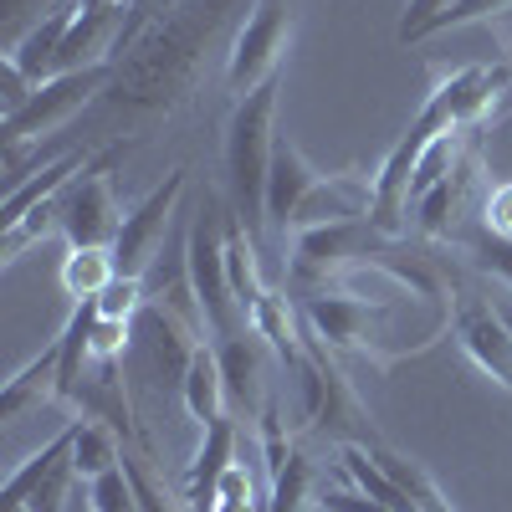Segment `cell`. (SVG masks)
I'll list each match as a JSON object with an SVG mask.
<instances>
[{"mask_svg":"<svg viewBox=\"0 0 512 512\" xmlns=\"http://www.w3.org/2000/svg\"><path fill=\"white\" fill-rule=\"evenodd\" d=\"M67 456H72V425H67V431H62L57 441H47L36 456H26V461L16 466V472H11V482H6V512L26 507V497H31L41 482H47V477L57 472V466H62Z\"/></svg>","mask_w":512,"mask_h":512,"instance_id":"19","label":"cell"},{"mask_svg":"<svg viewBox=\"0 0 512 512\" xmlns=\"http://www.w3.org/2000/svg\"><path fill=\"white\" fill-rule=\"evenodd\" d=\"M118 277V267H113V251H72L67 256V267H62V287H67V297H98L108 282Z\"/></svg>","mask_w":512,"mask_h":512,"instance_id":"21","label":"cell"},{"mask_svg":"<svg viewBox=\"0 0 512 512\" xmlns=\"http://www.w3.org/2000/svg\"><path fill=\"white\" fill-rule=\"evenodd\" d=\"M512 0H461V6H451L446 16H436L431 26H425V36L431 31H446V26H461V21H482V16H492V11H507Z\"/></svg>","mask_w":512,"mask_h":512,"instance_id":"26","label":"cell"},{"mask_svg":"<svg viewBox=\"0 0 512 512\" xmlns=\"http://www.w3.org/2000/svg\"><path fill=\"white\" fill-rule=\"evenodd\" d=\"M98 313H103V318L134 323V318L144 313V282H134V277H113V282L98 292Z\"/></svg>","mask_w":512,"mask_h":512,"instance_id":"23","label":"cell"},{"mask_svg":"<svg viewBox=\"0 0 512 512\" xmlns=\"http://www.w3.org/2000/svg\"><path fill=\"white\" fill-rule=\"evenodd\" d=\"M287 41H292V0H256L246 26L231 41L226 82H231L236 98H246L251 88H262L267 77H277V62L287 52Z\"/></svg>","mask_w":512,"mask_h":512,"instance_id":"7","label":"cell"},{"mask_svg":"<svg viewBox=\"0 0 512 512\" xmlns=\"http://www.w3.org/2000/svg\"><path fill=\"white\" fill-rule=\"evenodd\" d=\"M72 461H77V477L82 482H98L103 472L123 466V441L108 420H72Z\"/></svg>","mask_w":512,"mask_h":512,"instance_id":"18","label":"cell"},{"mask_svg":"<svg viewBox=\"0 0 512 512\" xmlns=\"http://www.w3.org/2000/svg\"><path fill=\"white\" fill-rule=\"evenodd\" d=\"M313 512H328V507H313Z\"/></svg>","mask_w":512,"mask_h":512,"instance_id":"29","label":"cell"},{"mask_svg":"<svg viewBox=\"0 0 512 512\" xmlns=\"http://www.w3.org/2000/svg\"><path fill=\"white\" fill-rule=\"evenodd\" d=\"M62 6H67V0H0V57L16 52L21 41L47 16H57Z\"/></svg>","mask_w":512,"mask_h":512,"instance_id":"20","label":"cell"},{"mask_svg":"<svg viewBox=\"0 0 512 512\" xmlns=\"http://www.w3.org/2000/svg\"><path fill=\"white\" fill-rule=\"evenodd\" d=\"M328 175L308 164V154L297 149L292 139L277 134V149H272V175H267V231H287L297 226V210L308 205V195L323 185Z\"/></svg>","mask_w":512,"mask_h":512,"instance_id":"12","label":"cell"},{"mask_svg":"<svg viewBox=\"0 0 512 512\" xmlns=\"http://www.w3.org/2000/svg\"><path fill=\"white\" fill-rule=\"evenodd\" d=\"M472 251H477V262L487 267V272H497L507 287H512V236H497V231H482L477 241H472Z\"/></svg>","mask_w":512,"mask_h":512,"instance_id":"24","label":"cell"},{"mask_svg":"<svg viewBox=\"0 0 512 512\" xmlns=\"http://www.w3.org/2000/svg\"><path fill=\"white\" fill-rule=\"evenodd\" d=\"M272 492H267V512H313L318 507V466L308 461V451L287 446L272 466Z\"/></svg>","mask_w":512,"mask_h":512,"instance_id":"15","label":"cell"},{"mask_svg":"<svg viewBox=\"0 0 512 512\" xmlns=\"http://www.w3.org/2000/svg\"><path fill=\"white\" fill-rule=\"evenodd\" d=\"M395 251V236H384L374 221H323L303 226L292 241V282H328L344 267H369Z\"/></svg>","mask_w":512,"mask_h":512,"instance_id":"4","label":"cell"},{"mask_svg":"<svg viewBox=\"0 0 512 512\" xmlns=\"http://www.w3.org/2000/svg\"><path fill=\"white\" fill-rule=\"evenodd\" d=\"M226 236H231V216L221 210L216 195H200L195 205V221H190V236H185V267H190V282H195V297L205 308V323L216 338H236L246 333V313L236 303V287H231V251H226Z\"/></svg>","mask_w":512,"mask_h":512,"instance_id":"3","label":"cell"},{"mask_svg":"<svg viewBox=\"0 0 512 512\" xmlns=\"http://www.w3.org/2000/svg\"><path fill=\"white\" fill-rule=\"evenodd\" d=\"M67 512H93V497H72V507Z\"/></svg>","mask_w":512,"mask_h":512,"instance_id":"27","label":"cell"},{"mask_svg":"<svg viewBox=\"0 0 512 512\" xmlns=\"http://www.w3.org/2000/svg\"><path fill=\"white\" fill-rule=\"evenodd\" d=\"M118 62H93V67H77V72H57L52 82H41L31 93V103L21 113H11L0 123V144H26V139H47L52 128H62L77 108H88L98 93H108Z\"/></svg>","mask_w":512,"mask_h":512,"instance_id":"6","label":"cell"},{"mask_svg":"<svg viewBox=\"0 0 512 512\" xmlns=\"http://www.w3.org/2000/svg\"><path fill=\"white\" fill-rule=\"evenodd\" d=\"M180 395H185V410H190L200 425H210V420L231 415V405H226V374H221L216 349H205V344L195 349L190 374H185V384H180Z\"/></svg>","mask_w":512,"mask_h":512,"instance_id":"17","label":"cell"},{"mask_svg":"<svg viewBox=\"0 0 512 512\" xmlns=\"http://www.w3.org/2000/svg\"><path fill=\"white\" fill-rule=\"evenodd\" d=\"M41 400H62V379H57V344L41 354V359H31L21 374H11L6 379V390H0V420H21L31 405H41Z\"/></svg>","mask_w":512,"mask_h":512,"instance_id":"16","label":"cell"},{"mask_svg":"<svg viewBox=\"0 0 512 512\" xmlns=\"http://www.w3.org/2000/svg\"><path fill=\"white\" fill-rule=\"evenodd\" d=\"M277 93L282 77H267L262 88L236 98L231 123H226V180H231V216L246 226L251 246L262 251L267 236V175H272V118H277Z\"/></svg>","mask_w":512,"mask_h":512,"instance_id":"2","label":"cell"},{"mask_svg":"<svg viewBox=\"0 0 512 512\" xmlns=\"http://www.w3.org/2000/svg\"><path fill=\"white\" fill-rule=\"evenodd\" d=\"M308 323L318 333V344L333 349H364L384 364V323H390V303H369L359 292H313L308 297Z\"/></svg>","mask_w":512,"mask_h":512,"instance_id":"10","label":"cell"},{"mask_svg":"<svg viewBox=\"0 0 512 512\" xmlns=\"http://www.w3.org/2000/svg\"><path fill=\"white\" fill-rule=\"evenodd\" d=\"M272 338L267 333H236V338H221V374H226V405L236 420H262L272 410Z\"/></svg>","mask_w":512,"mask_h":512,"instance_id":"9","label":"cell"},{"mask_svg":"<svg viewBox=\"0 0 512 512\" xmlns=\"http://www.w3.org/2000/svg\"><path fill=\"white\" fill-rule=\"evenodd\" d=\"M451 6H461V0H410V6H405V21H400V41H420L425 26H431L436 16H446Z\"/></svg>","mask_w":512,"mask_h":512,"instance_id":"25","label":"cell"},{"mask_svg":"<svg viewBox=\"0 0 512 512\" xmlns=\"http://www.w3.org/2000/svg\"><path fill=\"white\" fill-rule=\"evenodd\" d=\"M113 159L118 149H103L98 159H88V169L62 190V236L72 251H113L118 231H123V210L113 195Z\"/></svg>","mask_w":512,"mask_h":512,"instance_id":"5","label":"cell"},{"mask_svg":"<svg viewBox=\"0 0 512 512\" xmlns=\"http://www.w3.org/2000/svg\"><path fill=\"white\" fill-rule=\"evenodd\" d=\"M93 492V512H144V502H139V487H134V477H128V466H113V472H103L98 482H88Z\"/></svg>","mask_w":512,"mask_h":512,"instance_id":"22","label":"cell"},{"mask_svg":"<svg viewBox=\"0 0 512 512\" xmlns=\"http://www.w3.org/2000/svg\"><path fill=\"white\" fill-rule=\"evenodd\" d=\"M77 169H88V154H82V149H72V154H62V159H52V164H41L21 190H11V195H6V210H0V231L21 226L36 205L57 200V195L77 180Z\"/></svg>","mask_w":512,"mask_h":512,"instance_id":"14","label":"cell"},{"mask_svg":"<svg viewBox=\"0 0 512 512\" xmlns=\"http://www.w3.org/2000/svg\"><path fill=\"white\" fill-rule=\"evenodd\" d=\"M185 185H190V169H169L164 185L149 190V195L123 216V231H118V241H113V267H118V277L144 282V272L154 267V256H159V246H164V236H169V221H175V205H180Z\"/></svg>","mask_w":512,"mask_h":512,"instance_id":"8","label":"cell"},{"mask_svg":"<svg viewBox=\"0 0 512 512\" xmlns=\"http://www.w3.org/2000/svg\"><path fill=\"white\" fill-rule=\"evenodd\" d=\"M497 313H502V323L512 328V297H502V303H497Z\"/></svg>","mask_w":512,"mask_h":512,"instance_id":"28","label":"cell"},{"mask_svg":"<svg viewBox=\"0 0 512 512\" xmlns=\"http://www.w3.org/2000/svg\"><path fill=\"white\" fill-rule=\"evenodd\" d=\"M236 466V415H221L205 425V441H200V456L190 466V507L195 512H216L221 502V482Z\"/></svg>","mask_w":512,"mask_h":512,"instance_id":"13","label":"cell"},{"mask_svg":"<svg viewBox=\"0 0 512 512\" xmlns=\"http://www.w3.org/2000/svg\"><path fill=\"white\" fill-rule=\"evenodd\" d=\"M451 328L461 338V349L472 354V364L482 374H492L502 390H512V328L502 323V313L492 303H482L477 292H456Z\"/></svg>","mask_w":512,"mask_h":512,"instance_id":"11","label":"cell"},{"mask_svg":"<svg viewBox=\"0 0 512 512\" xmlns=\"http://www.w3.org/2000/svg\"><path fill=\"white\" fill-rule=\"evenodd\" d=\"M221 11H226V0H185V6H175V16L159 21L144 41H134V57L118 62L103 108L123 118L169 113L195 82L200 47H205L210 26H221Z\"/></svg>","mask_w":512,"mask_h":512,"instance_id":"1","label":"cell"}]
</instances>
